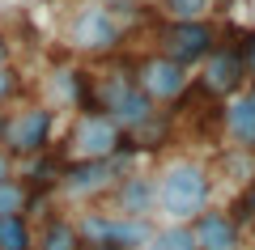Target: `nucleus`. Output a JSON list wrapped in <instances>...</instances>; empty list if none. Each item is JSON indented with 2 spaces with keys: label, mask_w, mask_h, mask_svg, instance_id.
I'll use <instances>...</instances> for the list:
<instances>
[{
  "label": "nucleus",
  "mask_w": 255,
  "mask_h": 250,
  "mask_svg": "<svg viewBox=\"0 0 255 250\" xmlns=\"http://www.w3.org/2000/svg\"><path fill=\"white\" fill-rule=\"evenodd\" d=\"M217 170L200 157H170L157 170V212L170 225H191L213 204Z\"/></svg>",
  "instance_id": "nucleus-1"
},
{
  "label": "nucleus",
  "mask_w": 255,
  "mask_h": 250,
  "mask_svg": "<svg viewBox=\"0 0 255 250\" xmlns=\"http://www.w3.org/2000/svg\"><path fill=\"white\" fill-rule=\"evenodd\" d=\"M132 161L124 157H85V161H64V174L55 182V195L64 204H98L111 195V187L119 182V174Z\"/></svg>",
  "instance_id": "nucleus-2"
},
{
  "label": "nucleus",
  "mask_w": 255,
  "mask_h": 250,
  "mask_svg": "<svg viewBox=\"0 0 255 250\" xmlns=\"http://www.w3.org/2000/svg\"><path fill=\"white\" fill-rule=\"evenodd\" d=\"M238 34H243V30L221 26V43L200 60V72L191 77L217 102H226V98H234L238 89H247V64H243V43H238Z\"/></svg>",
  "instance_id": "nucleus-3"
},
{
  "label": "nucleus",
  "mask_w": 255,
  "mask_h": 250,
  "mask_svg": "<svg viewBox=\"0 0 255 250\" xmlns=\"http://www.w3.org/2000/svg\"><path fill=\"white\" fill-rule=\"evenodd\" d=\"M128 26L111 13V4H81L68 21V51L77 55H94V60H107V55L124 51Z\"/></svg>",
  "instance_id": "nucleus-4"
},
{
  "label": "nucleus",
  "mask_w": 255,
  "mask_h": 250,
  "mask_svg": "<svg viewBox=\"0 0 255 250\" xmlns=\"http://www.w3.org/2000/svg\"><path fill=\"white\" fill-rule=\"evenodd\" d=\"M51 140H55V106L51 102H26V106L4 115L0 149L9 153L13 161H26L34 153L51 149Z\"/></svg>",
  "instance_id": "nucleus-5"
},
{
  "label": "nucleus",
  "mask_w": 255,
  "mask_h": 250,
  "mask_svg": "<svg viewBox=\"0 0 255 250\" xmlns=\"http://www.w3.org/2000/svg\"><path fill=\"white\" fill-rule=\"evenodd\" d=\"M124 127L107 115V110H77L68 136H64V157L85 161V157H119L124 149Z\"/></svg>",
  "instance_id": "nucleus-6"
},
{
  "label": "nucleus",
  "mask_w": 255,
  "mask_h": 250,
  "mask_svg": "<svg viewBox=\"0 0 255 250\" xmlns=\"http://www.w3.org/2000/svg\"><path fill=\"white\" fill-rule=\"evenodd\" d=\"M221 43V26L213 17L200 21H162L157 26V51L170 55L183 68H200V60Z\"/></svg>",
  "instance_id": "nucleus-7"
},
{
  "label": "nucleus",
  "mask_w": 255,
  "mask_h": 250,
  "mask_svg": "<svg viewBox=\"0 0 255 250\" xmlns=\"http://www.w3.org/2000/svg\"><path fill=\"white\" fill-rule=\"evenodd\" d=\"M132 72H136V85L153 106H174V102L187 93L191 85V68L174 64L170 55L162 51H145V55H132Z\"/></svg>",
  "instance_id": "nucleus-8"
},
{
  "label": "nucleus",
  "mask_w": 255,
  "mask_h": 250,
  "mask_svg": "<svg viewBox=\"0 0 255 250\" xmlns=\"http://www.w3.org/2000/svg\"><path fill=\"white\" fill-rule=\"evenodd\" d=\"M77 229H81V242H115V246L140 250L157 225L149 221V216H119V212H98V208H90V212L77 216Z\"/></svg>",
  "instance_id": "nucleus-9"
},
{
  "label": "nucleus",
  "mask_w": 255,
  "mask_h": 250,
  "mask_svg": "<svg viewBox=\"0 0 255 250\" xmlns=\"http://www.w3.org/2000/svg\"><path fill=\"white\" fill-rule=\"evenodd\" d=\"M90 85H94V106L107 110V115H115L119 106H124L132 93H136V72H132V55L115 51L107 55V60L98 64V68H90Z\"/></svg>",
  "instance_id": "nucleus-10"
},
{
  "label": "nucleus",
  "mask_w": 255,
  "mask_h": 250,
  "mask_svg": "<svg viewBox=\"0 0 255 250\" xmlns=\"http://www.w3.org/2000/svg\"><path fill=\"white\" fill-rule=\"evenodd\" d=\"M47 85H51V106L55 110H98L94 106V85H90V68L85 64H77L73 55L68 60H60L51 68V77H47Z\"/></svg>",
  "instance_id": "nucleus-11"
},
{
  "label": "nucleus",
  "mask_w": 255,
  "mask_h": 250,
  "mask_svg": "<svg viewBox=\"0 0 255 250\" xmlns=\"http://www.w3.org/2000/svg\"><path fill=\"white\" fill-rule=\"evenodd\" d=\"M107 199H111V212H119V216H153L157 212V174L128 166Z\"/></svg>",
  "instance_id": "nucleus-12"
},
{
  "label": "nucleus",
  "mask_w": 255,
  "mask_h": 250,
  "mask_svg": "<svg viewBox=\"0 0 255 250\" xmlns=\"http://www.w3.org/2000/svg\"><path fill=\"white\" fill-rule=\"evenodd\" d=\"M191 238L200 250H243V238L247 233L238 229V221L226 212V208H204L196 221H191Z\"/></svg>",
  "instance_id": "nucleus-13"
},
{
  "label": "nucleus",
  "mask_w": 255,
  "mask_h": 250,
  "mask_svg": "<svg viewBox=\"0 0 255 250\" xmlns=\"http://www.w3.org/2000/svg\"><path fill=\"white\" fill-rule=\"evenodd\" d=\"M221 123H226V140L243 153H255V85L238 89L221 106Z\"/></svg>",
  "instance_id": "nucleus-14"
},
{
  "label": "nucleus",
  "mask_w": 255,
  "mask_h": 250,
  "mask_svg": "<svg viewBox=\"0 0 255 250\" xmlns=\"http://www.w3.org/2000/svg\"><path fill=\"white\" fill-rule=\"evenodd\" d=\"M64 149H43V153H34V157H26V170L17 174L21 182H26L30 191H51L55 195V182H60V174H64Z\"/></svg>",
  "instance_id": "nucleus-15"
},
{
  "label": "nucleus",
  "mask_w": 255,
  "mask_h": 250,
  "mask_svg": "<svg viewBox=\"0 0 255 250\" xmlns=\"http://www.w3.org/2000/svg\"><path fill=\"white\" fill-rule=\"evenodd\" d=\"M85 242H81V229H77V221L73 216H47L43 221V229H38V246L34 250H81Z\"/></svg>",
  "instance_id": "nucleus-16"
},
{
  "label": "nucleus",
  "mask_w": 255,
  "mask_h": 250,
  "mask_svg": "<svg viewBox=\"0 0 255 250\" xmlns=\"http://www.w3.org/2000/svg\"><path fill=\"white\" fill-rule=\"evenodd\" d=\"M140 250H200V246H196V238H191V225H170L166 221L162 229L149 233V242Z\"/></svg>",
  "instance_id": "nucleus-17"
},
{
  "label": "nucleus",
  "mask_w": 255,
  "mask_h": 250,
  "mask_svg": "<svg viewBox=\"0 0 255 250\" xmlns=\"http://www.w3.org/2000/svg\"><path fill=\"white\" fill-rule=\"evenodd\" d=\"M0 250H34V229H30V216H21V212L0 216Z\"/></svg>",
  "instance_id": "nucleus-18"
},
{
  "label": "nucleus",
  "mask_w": 255,
  "mask_h": 250,
  "mask_svg": "<svg viewBox=\"0 0 255 250\" xmlns=\"http://www.w3.org/2000/svg\"><path fill=\"white\" fill-rule=\"evenodd\" d=\"M157 13L166 21H200V17H213L217 0H153Z\"/></svg>",
  "instance_id": "nucleus-19"
},
{
  "label": "nucleus",
  "mask_w": 255,
  "mask_h": 250,
  "mask_svg": "<svg viewBox=\"0 0 255 250\" xmlns=\"http://www.w3.org/2000/svg\"><path fill=\"white\" fill-rule=\"evenodd\" d=\"M26 199H30V187L9 174V178H0V216H13V212H26Z\"/></svg>",
  "instance_id": "nucleus-20"
},
{
  "label": "nucleus",
  "mask_w": 255,
  "mask_h": 250,
  "mask_svg": "<svg viewBox=\"0 0 255 250\" xmlns=\"http://www.w3.org/2000/svg\"><path fill=\"white\" fill-rule=\"evenodd\" d=\"M226 212L238 221V229H243V233H247V229H255V178H247L243 187H238L234 204H230Z\"/></svg>",
  "instance_id": "nucleus-21"
},
{
  "label": "nucleus",
  "mask_w": 255,
  "mask_h": 250,
  "mask_svg": "<svg viewBox=\"0 0 255 250\" xmlns=\"http://www.w3.org/2000/svg\"><path fill=\"white\" fill-rule=\"evenodd\" d=\"M21 89H26V85H21V72L13 68V64H4V68H0V106L17 102V98H21Z\"/></svg>",
  "instance_id": "nucleus-22"
},
{
  "label": "nucleus",
  "mask_w": 255,
  "mask_h": 250,
  "mask_svg": "<svg viewBox=\"0 0 255 250\" xmlns=\"http://www.w3.org/2000/svg\"><path fill=\"white\" fill-rule=\"evenodd\" d=\"M243 43V64H247V85H255V30H243L238 34Z\"/></svg>",
  "instance_id": "nucleus-23"
},
{
  "label": "nucleus",
  "mask_w": 255,
  "mask_h": 250,
  "mask_svg": "<svg viewBox=\"0 0 255 250\" xmlns=\"http://www.w3.org/2000/svg\"><path fill=\"white\" fill-rule=\"evenodd\" d=\"M9 60H13V43H9V34L0 30V68H4Z\"/></svg>",
  "instance_id": "nucleus-24"
},
{
  "label": "nucleus",
  "mask_w": 255,
  "mask_h": 250,
  "mask_svg": "<svg viewBox=\"0 0 255 250\" xmlns=\"http://www.w3.org/2000/svg\"><path fill=\"white\" fill-rule=\"evenodd\" d=\"M9 174H17V170H13V157L0 149V178H9Z\"/></svg>",
  "instance_id": "nucleus-25"
},
{
  "label": "nucleus",
  "mask_w": 255,
  "mask_h": 250,
  "mask_svg": "<svg viewBox=\"0 0 255 250\" xmlns=\"http://www.w3.org/2000/svg\"><path fill=\"white\" fill-rule=\"evenodd\" d=\"M81 250H128V246H115V242H85Z\"/></svg>",
  "instance_id": "nucleus-26"
},
{
  "label": "nucleus",
  "mask_w": 255,
  "mask_h": 250,
  "mask_svg": "<svg viewBox=\"0 0 255 250\" xmlns=\"http://www.w3.org/2000/svg\"><path fill=\"white\" fill-rule=\"evenodd\" d=\"M0 136H4V106H0Z\"/></svg>",
  "instance_id": "nucleus-27"
},
{
  "label": "nucleus",
  "mask_w": 255,
  "mask_h": 250,
  "mask_svg": "<svg viewBox=\"0 0 255 250\" xmlns=\"http://www.w3.org/2000/svg\"><path fill=\"white\" fill-rule=\"evenodd\" d=\"M251 178H255V174H251Z\"/></svg>",
  "instance_id": "nucleus-28"
},
{
  "label": "nucleus",
  "mask_w": 255,
  "mask_h": 250,
  "mask_svg": "<svg viewBox=\"0 0 255 250\" xmlns=\"http://www.w3.org/2000/svg\"><path fill=\"white\" fill-rule=\"evenodd\" d=\"M226 4H230V0H226Z\"/></svg>",
  "instance_id": "nucleus-29"
}]
</instances>
